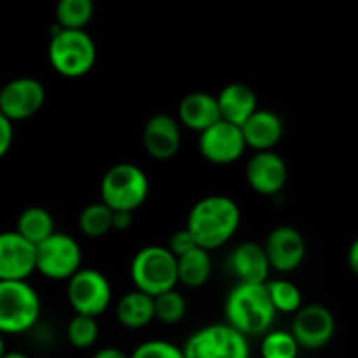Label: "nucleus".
I'll list each match as a JSON object with an SVG mask.
<instances>
[{"mask_svg": "<svg viewBox=\"0 0 358 358\" xmlns=\"http://www.w3.org/2000/svg\"><path fill=\"white\" fill-rule=\"evenodd\" d=\"M129 358H184L180 346L164 339H149L133 350Z\"/></svg>", "mask_w": 358, "mask_h": 358, "instance_id": "c756f323", "label": "nucleus"}, {"mask_svg": "<svg viewBox=\"0 0 358 358\" xmlns=\"http://www.w3.org/2000/svg\"><path fill=\"white\" fill-rule=\"evenodd\" d=\"M98 336H100V327L96 318L84 317V315H73L66 327V339L77 350L91 348L98 341Z\"/></svg>", "mask_w": 358, "mask_h": 358, "instance_id": "c85d7f7f", "label": "nucleus"}, {"mask_svg": "<svg viewBox=\"0 0 358 358\" xmlns=\"http://www.w3.org/2000/svg\"><path fill=\"white\" fill-rule=\"evenodd\" d=\"M45 103V87L35 77H17L0 86V114L10 122L27 121Z\"/></svg>", "mask_w": 358, "mask_h": 358, "instance_id": "9d476101", "label": "nucleus"}, {"mask_svg": "<svg viewBox=\"0 0 358 358\" xmlns=\"http://www.w3.org/2000/svg\"><path fill=\"white\" fill-rule=\"evenodd\" d=\"M35 273V245L16 231L0 233V282H28Z\"/></svg>", "mask_w": 358, "mask_h": 358, "instance_id": "4468645a", "label": "nucleus"}, {"mask_svg": "<svg viewBox=\"0 0 358 358\" xmlns=\"http://www.w3.org/2000/svg\"><path fill=\"white\" fill-rule=\"evenodd\" d=\"M182 352L184 358H250V345L243 334L224 322L198 329Z\"/></svg>", "mask_w": 358, "mask_h": 358, "instance_id": "6e6552de", "label": "nucleus"}, {"mask_svg": "<svg viewBox=\"0 0 358 358\" xmlns=\"http://www.w3.org/2000/svg\"><path fill=\"white\" fill-rule=\"evenodd\" d=\"M66 297L73 313L98 318L112 303V285L98 269L80 268L66 280Z\"/></svg>", "mask_w": 358, "mask_h": 358, "instance_id": "1a4fd4ad", "label": "nucleus"}, {"mask_svg": "<svg viewBox=\"0 0 358 358\" xmlns=\"http://www.w3.org/2000/svg\"><path fill=\"white\" fill-rule=\"evenodd\" d=\"M212 276V257L205 248H192L187 254L177 257L178 283L189 289H199Z\"/></svg>", "mask_w": 358, "mask_h": 358, "instance_id": "4be33fe9", "label": "nucleus"}, {"mask_svg": "<svg viewBox=\"0 0 358 358\" xmlns=\"http://www.w3.org/2000/svg\"><path fill=\"white\" fill-rule=\"evenodd\" d=\"M129 276L135 290L156 297L177 289V257L163 245L143 247L133 257Z\"/></svg>", "mask_w": 358, "mask_h": 358, "instance_id": "39448f33", "label": "nucleus"}, {"mask_svg": "<svg viewBox=\"0 0 358 358\" xmlns=\"http://www.w3.org/2000/svg\"><path fill=\"white\" fill-rule=\"evenodd\" d=\"M264 285L276 313H297L303 308V294L296 283L280 278L268 280Z\"/></svg>", "mask_w": 358, "mask_h": 358, "instance_id": "a878e982", "label": "nucleus"}, {"mask_svg": "<svg viewBox=\"0 0 358 358\" xmlns=\"http://www.w3.org/2000/svg\"><path fill=\"white\" fill-rule=\"evenodd\" d=\"M229 264L240 283H266L271 273L264 247L255 241L238 245L229 257Z\"/></svg>", "mask_w": 358, "mask_h": 358, "instance_id": "6ab92c4d", "label": "nucleus"}, {"mask_svg": "<svg viewBox=\"0 0 358 358\" xmlns=\"http://www.w3.org/2000/svg\"><path fill=\"white\" fill-rule=\"evenodd\" d=\"M215 98L220 119L236 126L243 124L259 108L257 94L245 83H229Z\"/></svg>", "mask_w": 358, "mask_h": 358, "instance_id": "a211bd4d", "label": "nucleus"}, {"mask_svg": "<svg viewBox=\"0 0 358 358\" xmlns=\"http://www.w3.org/2000/svg\"><path fill=\"white\" fill-rule=\"evenodd\" d=\"M262 247L271 269L278 273L296 271L306 257V240L292 226L275 227Z\"/></svg>", "mask_w": 358, "mask_h": 358, "instance_id": "ddd939ff", "label": "nucleus"}, {"mask_svg": "<svg viewBox=\"0 0 358 358\" xmlns=\"http://www.w3.org/2000/svg\"><path fill=\"white\" fill-rule=\"evenodd\" d=\"M115 317L126 329H143L154 320V299L147 294L131 290L115 306Z\"/></svg>", "mask_w": 358, "mask_h": 358, "instance_id": "412c9836", "label": "nucleus"}, {"mask_svg": "<svg viewBox=\"0 0 358 358\" xmlns=\"http://www.w3.org/2000/svg\"><path fill=\"white\" fill-rule=\"evenodd\" d=\"M196 247H198V245H196L194 238H192L191 233H189V231L184 227V229H180V231H177V233L171 234L166 248L175 255V257H180V255L187 254L189 250H192V248H196Z\"/></svg>", "mask_w": 358, "mask_h": 358, "instance_id": "7c9ffc66", "label": "nucleus"}, {"mask_svg": "<svg viewBox=\"0 0 358 358\" xmlns=\"http://www.w3.org/2000/svg\"><path fill=\"white\" fill-rule=\"evenodd\" d=\"M112 210L101 201L84 206L77 219L80 233L87 238H103L112 231Z\"/></svg>", "mask_w": 358, "mask_h": 358, "instance_id": "393cba45", "label": "nucleus"}, {"mask_svg": "<svg viewBox=\"0 0 358 358\" xmlns=\"http://www.w3.org/2000/svg\"><path fill=\"white\" fill-rule=\"evenodd\" d=\"M292 336L299 348L320 350L329 345L336 332V320L331 310L322 304H308L294 313Z\"/></svg>", "mask_w": 358, "mask_h": 358, "instance_id": "f8f14e48", "label": "nucleus"}, {"mask_svg": "<svg viewBox=\"0 0 358 358\" xmlns=\"http://www.w3.org/2000/svg\"><path fill=\"white\" fill-rule=\"evenodd\" d=\"M48 56L56 73L66 79H79L94 69L96 44L86 30H65L55 24Z\"/></svg>", "mask_w": 358, "mask_h": 358, "instance_id": "7ed1b4c3", "label": "nucleus"}, {"mask_svg": "<svg viewBox=\"0 0 358 358\" xmlns=\"http://www.w3.org/2000/svg\"><path fill=\"white\" fill-rule=\"evenodd\" d=\"M348 262H350V268H352L353 273L358 271V241L355 240L352 243L348 250Z\"/></svg>", "mask_w": 358, "mask_h": 358, "instance_id": "f704fd0d", "label": "nucleus"}, {"mask_svg": "<svg viewBox=\"0 0 358 358\" xmlns=\"http://www.w3.org/2000/svg\"><path fill=\"white\" fill-rule=\"evenodd\" d=\"M149 192V177L133 163L114 164L105 171L100 182V201L112 212L135 213L147 201Z\"/></svg>", "mask_w": 358, "mask_h": 358, "instance_id": "20e7f679", "label": "nucleus"}, {"mask_svg": "<svg viewBox=\"0 0 358 358\" xmlns=\"http://www.w3.org/2000/svg\"><path fill=\"white\" fill-rule=\"evenodd\" d=\"M83 268V248L66 233H55L35 247V271L52 282H66Z\"/></svg>", "mask_w": 358, "mask_h": 358, "instance_id": "0eeeda50", "label": "nucleus"}, {"mask_svg": "<svg viewBox=\"0 0 358 358\" xmlns=\"http://www.w3.org/2000/svg\"><path fill=\"white\" fill-rule=\"evenodd\" d=\"M2 358H30V357L23 352H6Z\"/></svg>", "mask_w": 358, "mask_h": 358, "instance_id": "c9c22d12", "label": "nucleus"}, {"mask_svg": "<svg viewBox=\"0 0 358 358\" xmlns=\"http://www.w3.org/2000/svg\"><path fill=\"white\" fill-rule=\"evenodd\" d=\"M240 128L247 149H254L255 152L275 150L283 138L282 119L268 108H257Z\"/></svg>", "mask_w": 358, "mask_h": 358, "instance_id": "f3484780", "label": "nucleus"}, {"mask_svg": "<svg viewBox=\"0 0 358 358\" xmlns=\"http://www.w3.org/2000/svg\"><path fill=\"white\" fill-rule=\"evenodd\" d=\"M142 143L145 152L154 159H171L177 156L182 145L180 124L168 114L152 115L143 124Z\"/></svg>", "mask_w": 358, "mask_h": 358, "instance_id": "dca6fc26", "label": "nucleus"}, {"mask_svg": "<svg viewBox=\"0 0 358 358\" xmlns=\"http://www.w3.org/2000/svg\"><path fill=\"white\" fill-rule=\"evenodd\" d=\"M131 212H114L112 213V229L124 231L131 226Z\"/></svg>", "mask_w": 358, "mask_h": 358, "instance_id": "473e14b6", "label": "nucleus"}, {"mask_svg": "<svg viewBox=\"0 0 358 358\" xmlns=\"http://www.w3.org/2000/svg\"><path fill=\"white\" fill-rule=\"evenodd\" d=\"M7 352V348H6V341H3V336L0 334V358L3 357V353Z\"/></svg>", "mask_w": 358, "mask_h": 358, "instance_id": "e433bc0d", "label": "nucleus"}, {"mask_svg": "<svg viewBox=\"0 0 358 358\" xmlns=\"http://www.w3.org/2000/svg\"><path fill=\"white\" fill-rule=\"evenodd\" d=\"M154 299V320H159L161 324L175 325L184 320L185 311H187V303L185 297L177 289L168 290V292L159 294L152 297Z\"/></svg>", "mask_w": 358, "mask_h": 358, "instance_id": "bb28decb", "label": "nucleus"}, {"mask_svg": "<svg viewBox=\"0 0 358 358\" xmlns=\"http://www.w3.org/2000/svg\"><path fill=\"white\" fill-rule=\"evenodd\" d=\"M14 142V124L0 114V159L7 156Z\"/></svg>", "mask_w": 358, "mask_h": 358, "instance_id": "2f4dec72", "label": "nucleus"}, {"mask_svg": "<svg viewBox=\"0 0 358 358\" xmlns=\"http://www.w3.org/2000/svg\"><path fill=\"white\" fill-rule=\"evenodd\" d=\"M93 16V0H58L56 3V24L65 30H84Z\"/></svg>", "mask_w": 358, "mask_h": 358, "instance_id": "b1692460", "label": "nucleus"}, {"mask_svg": "<svg viewBox=\"0 0 358 358\" xmlns=\"http://www.w3.org/2000/svg\"><path fill=\"white\" fill-rule=\"evenodd\" d=\"M17 234L30 241L31 245L37 247L44 240H48L52 233H55V219H52L51 212L42 206H28L27 210L20 213L16 222Z\"/></svg>", "mask_w": 358, "mask_h": 358, "instance_id": "5701e85b", "label": "nucleus"}, {"mask_svg": "<svg viewBox=\"0 0 358 358\" xmlns=\"http://www.w3.org/2000/svg\"><path fill=\"white\" fill-rule=\"evenodd\" d=\"M248 185L261 196H275L283 191L289 180V166L275 150L255 152L245 170Z\"/></svg>", "mask_w": 358, "mask_h": 358, "instance_id": "2eb2a0df", "label": "nucleus"}, {"mask_svg": "<svg viewBox=\"0 0 358 358\" xmlns=\"http://www.w3.org/2000/svg\"><path fill=\"white\" fill-rule=\"evenodd\" d=\"M198 150L208 163L226 166L236 163L247 152L241 128L231 122L219 121L199 133Z\"/></svg>", "mask_w": 358, "mask_h": 358, "instance_id": "9b49d317", "label": "nucleus"}, {"mask_svg": "<svg viewBox=\"0 0 358 358\" xmlns=\"http://www.w3.org/2000/svg\"><path fill=\"white\" fill-rule=\"evenodd\" d=\"M224 315L226 324L248 339L271 331L276 311L264 283H238L227 296Z\"/></svg>", "mask_w": 358, "mask_h": 358, "instance_id": "f03ea898", "label": "nucleus"}, {"mask_svg": "<svg viewBox=\"0 0 358 358\" xmlns=\"http://www.w3.org/2000/svg\"><path fill=\"white\" fill-rule=\"evenodd\" d=\"M241 210L233 198L224 194L205 196L191 208L185 229L199 248L212 252L224 247L236 234Z\"/></svg>", "mask_w": 358, "mask_h": 358, "instance_id": "f257e3e1", "label": "nucleus"}, {"mask_svg": "<svg viewBox=\"0 0 358 358\" xmlns=\"http://www.w3.org/2000/svg\"><path fill=\"white\" fill-rule=\"evenodd\" d=\"M220 119L215 94L206 91H194L182 98L178 105V124L192 131H205Z\"/></svg>", "mask_w": 358, "mask_h": 358, "instance_id": "aec40b11", "label": "nucleus"}, {"mask_svg": "<svg viewBox=\"0 0 358 358\" xmlns=\"http://www.w3.org/2000/svg\"><path fill=\"white\" fill-rule=\"evenodd\" d=\"M299 350L290 331H268L261 343L262 358H297Z\"/></svg>", "mask_w": 358, "mask_h": 358, "instance_id": "cd10ccee", "label": "nucleus"}, {"mask_svg": "<svg viewBox=\"0 0 358 358\" xmlns=\"http://www.w3.org/2000/svg\"><path fill=\"white\" fill-rule=\"evenodd\" d=\"M91 358H129V355H126L122 350L115 348V346H107V348L98 350Z\"/></svg>", "mask_w": 358, "mask_h": 358, "instance_id": "72a5a7b5", "label": "nucleus"}, {"mask_svg": "<svg viewBox=\"0 0 358 358\" xmlns=\"http://www.w3.org/2000/svg\"><path fill=\"white\" fill-rule=\"evenodd\" d=\"M41 297L28 282H0V334H23L41 318Z\"/></svg>", "mask_w": 358, "mask_h": 358, "instance_id": "423d86ee", "label": "nucleus"}]
</instances>
